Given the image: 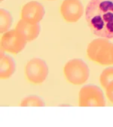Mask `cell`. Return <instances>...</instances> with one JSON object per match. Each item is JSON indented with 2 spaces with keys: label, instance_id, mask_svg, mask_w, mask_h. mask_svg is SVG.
Listing matches in <instances>:
<instances>
[{
  "label": "cell",
  "instance_id": "6da1fadb",
  "mask_svg": "<svg viewBox=\"0 0 113 127\" xmlns=\"http://www.w3.org/2000/svg\"><path fill=\"white\" fill-rule=\"evenodd\" d=\"M85 18L95 36L113 39V0H90L85 9Z\"/></svg>",
  "mask_w": 113,
  "mask_h": 127
},
{
  "label": "cell",
  "instance_id": "7a4b0ae2",
  "mask_svg": "<svg viewBox=\"0 0 113 127\" xmlns=\"http://www.w3.org/2000/svg\"><path fill=\"white\" fill-rule=\"evenodd\" d=\"M112 43L106 38L95 39L87 47V55L90 60L101 65L112 64Z\"/></svg>",
  "mask_w": 113,
  "mask_h": 127
},
{
  "label": "cell",
  "instance_id": "3957f363",
  "mask_svg": "<svg viewBox=\"0 0 113 127\" xmlns=\"http://www.w3.org/2000/svg\"><path fill=\"white\" fill-rule=\"evenodd\" d=\"M63 73L67 80L75 86L84 84L90 76L88 64L80 58H73L67 61L64 66Z\"/></svg>",
  "mask_w": 113,
  "mask_h": 127
},
{
  "label": "cell",
  "instance_id": "277c9868",
  "mask_svg": "<svg viewBox=\"0 0 113 127\" xmlns=\"http://www.w3.org/2000/svg\"><path fill=\"white\" fill-rule=\"evenodd\" d=\"M106 98L102 89L95 85H85L78 94L80 107H105Z\"/></svg>",
  "mask_w": 113,
  "mask_h": 127
},
{
  "label": "cell",
  "instance_id": "5b68a950",
  "mask_svg": "<svg viewBox=\"0 0 113 127\" xmlns=\"http://www.w3.org/2000/svg\"><path fill=\"white\" fill-rule=\"evenodd\" d=\"M25 73L30 83L39 85L46 81L49 73V69L43 59L33 58L27 62L25 67Z\"/></svg>",
  "mask_w": 113,
  "mask_h": 127
},
{
  "label": "cell",
  "instance_id": "8992f818",
  "mask_svg": "<svg viewBox=\"0 0 113 127\" xmlns=\"http://www.w3.org/2000/svg\"><path fill=\"white\" fill-rule=\"evenodd\" d=\"M28 42L17 29L8 30L3 33L1 39V45L5 52L17 55L21 52Z\"/></svg>",
  "mask_w": 113,
  "mask_h": 127
},
{
  "label": "cell",
  "instance_id": "52a82bcc",
  "mask_svg": "<svg viewBox=\"0 0 113 127\" xmlns=\"http://www.w3.org/2000/svg\"><path fill=\"white\" fill-rule=\"evenodd\" d=\"M60 13L68 23L75 24L84 14V6L80 0H64L60 6Z\"/></svg>",
  "mask_w": 113,
  "mask_h": 127
},
{
  "label": "cell",
  "instance_id": "ba28073f",
  "mask_svg": "<svg viewBox=\"0 0 113 127\" xmlns=\"http://www.w3.org/2000/svg\"><path fill=\"white\" fill-rule=\"evenodd\" d=\"M45 14V7L37 1H31L25 4L21 10V19L31 24H39Z\"/></svg>",
  "mask_w": 113,
  "mask_h": 127
},
{
  "label": "cell",
  "instance_id": "9c48e42d",
  "mask_svg": "<svg viewBox=\"0 0 113 127\" xmlns=\"http://www.w3.org/2000/svg\"><path fill=\"white\" fill-rule=\"evenodd\" d=\"M15 29L21 32L28 42H30L39 37L41 31V26L39 23L31 24L21 19L17 24Z\"/></svg>",
  "mask_w": 113,
  "mask_h": 127
},
{
  "label": "cell",
  "instance_id": "30bf717a",
  "mask_svg": "<svg viewBox=\"0 0 113 127\" xmlns=\"http://www.w3.org/2000/svg\"><path fill=\"white\" fill-rule=\"evenodd\" d=\"M16 61L8 55H5L1 58L0 61V78L1 79H7L11 77L16 71Z\"/></svg>",
  "mask_w": 113,
  "mask_h": 127
},
{
  "label": "cell",
  "instance_id": "8fae6325",
  "mask_svg": "<svg viewBox=\"0 0 113 127\" xmlns=\"http://www.w3.org/2000/svg\"><path fill=\"white\" fill-rule=\"evenodd\" d=\"M13 22L11 14L6 9H0V33H4L8 31Z\"/></svg>",
  "mask_w": 113,
  "mask_h": 127
},
{
  "label": "cell",
  "instance_id": "7c38bea8",
  "mask_svg": "<svg viewBox=\"0 0 113 127\" xmlns=\"http://www.w3.org/2000/svg\"><path fill=\"white\" fill-rule=\"evenodd\" d=\"M21 107H44L45 103L44 99L36 95H30L22 99Z\"/></svg>",
  "mask_w": 113,
  "mask_h": 127
},
{
  "label": "cell",
  "instance_id": "4fadbf2b",
  "mask_svg": "<svg viewBox=\"0 0 113 127\" xmlns=\"http://www.w3.org/2000/svg\"><path fill=\"white\" fill-rule=\"evenodd\" d=\"M100 82L104 89H106L109 83L113 82V67H109L103 70L100 76Z\"/></svg>",
  "mask_w": 113,
  "mask_h": 127
},
{
  "label": "cell",
  "instance_id": "5bb4252c",
  "mask_svg": "<svg viewBox=\"0 0 113 127\" xmlns=\"http://www.w3.org/2000/svg\"><path fill=\"white\" fill-rule=\"evenodd\" d=\"M106 94L109 101L113 104V82L109 83L106 88Z\"/></svg>",
  "mask_w": 113,
  "mask_h": 127
},
{
  "label": "cell",
  "instance_id": "9a60e30c",
  "mask_svg": "<svg viewBox=\"0 0 113 127\" xmlns=\"http://www.w3.org/2000/svg\"><path fill=\"white\" fill-rule=\"evenodd\" d=\"M112 64H113V45L112 47Z\"/></svg>",
  "mask_w": 113,
  "mask_h": 127
},
{
  "label": "cell",
  "instance_id": "2e32d148",
  "mask_svg": "<svg viewBox=\"0 0 113 127\" xmlns=\"http://www.w3.org/2000/svg\"><path fill=\"white\" fill-rule=\"evenodd\" d=\"M47 1H55V0H47Z\"/></svg>",
  "mask_w": 113,
  "mask_h": 127
},
{
  "label": "cell",
  "instance_id": "e0dca14e",
  "mask_svg": "<svg viewBox=\"0 0 113 127\" xmlns=\"http://www.w3.org/2000/svg\"><path fill=\"white\" fill-rule=\"evenodd\" d=\"M2 1H4V0H1V2H2Z\"/></svg>",
  "mask_w": 113,
  "mask_h": 127
}]
</instances>
